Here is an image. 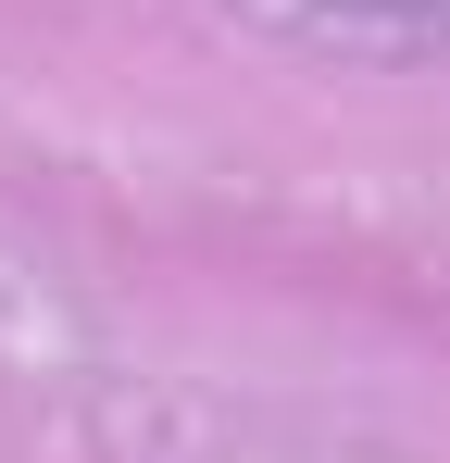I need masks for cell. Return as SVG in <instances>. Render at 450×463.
<instances>
[{"instance_id": "obj_1", "label": "cell", "mask_w": 450, "mask_h": 463, "mask_svg": "<svg viewBox=\"0 0 450 463\" xmlns=\"http://www.w3.org/2000/svg\"><path fill=\"white\" fill-rule=\"evenodd\" d=\"M313 25H375V38H413V51H450V0H300Z\"/></svg>"}]
</instances>
